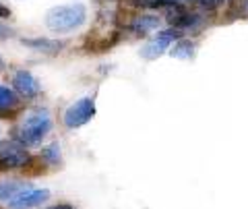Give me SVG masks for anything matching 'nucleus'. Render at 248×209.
Masks as SVG:
<instances>
[{"label":"nucleus","instance_id":"f257e3e1","mask_svg":"<svg viewBox=\"0 0 248 209\" xmlns=\"http://www.w3.org/2000/svg\"><path fill=\"white\" fill-rule=\"evenodd\" d=\"M85 21H87V9H85V4H79V2L60 4L46 13V27L52 33H58V35L77 32L79 27L85 25Z\"/></svg>","mask_w":248,"mask_h":209},{"label":"nucleus","instance_id":"f03ea898","mask_svg":"<svg viewBox=\"0 0 248 209\" xmlns=\"http://www.w3.org/2000/svg\"><path fill=\"white\" fill-rule=\"evenodd\" d=\"M52 130V116L46 108H35L27 112V116L21 122L19 129V143L23 147H35L40 145Z\"/></svg>","mask_w":248,"mask_h":209},{"label":"nucleus","instance_id":"7ed1b4c3","mask_svg":"<svg viewBox=\"0 0 248 209\" xmlns=\"http://www.w3.org/2000/svg\"><path fill=\"white\" fill-rule=\"evenodd\" d=\"M93 116H95V102L91 97H81L64 110L62 122H64L66 129H79L83 125H87Z\"/></svg>","mask_w":248,"mask_h":209},{"label":"nucleus","instance_id":"20e7f679","mask_svg":"<svg viewBox=\"0 0 248 209\" xmlns=\"http://www.w3.org/2000/svg\"><path fill=\"white\" fill-rule=\"evenodd\" d=\"M29 161L25 147L21 143H4L0 145V166L2 168H21Z\"/></svg>","mask_w":248,"mask_h":209},{"label":"nucleus","instance_id":"39448f33","mask_svg":"<svg viewBox=\"0 0 248 209\" xmlns=\"http://www.w3.org/2000/svg\"><path fill=\"white\" fill-rule=\"evenodd\" d=\"M50 199V191L48 189H29L25 191L21 197L9 201V209H33L40 207L42 203Z\"/></svg>","mask_w":248,"mask_h":209},{"label":"nucleus","instance_id":"423d86ee","mask_svg":"<svg viewBox=\"0 0 248 209\" xmlns=\"http://www.w3.org/2000/svg\"><path fill=\"white\" fill-rule=\"evenodd\" d=\"M13 87L23 97H35L40 94V83H37V79L29 71H23V68L13 75Z\"/></svg>","mask_w":248,"mask_h":209},{"label":"nucleus","instance_id":"0eeeda50","mask_svg":"<svg viewBox=\"0 0 248 209\" xmlns=\"http://www.w3.org/2000/svg\"><path fill=\"white\" fill-rule=\"evenodd\" d=\"M170 44H174V42H170L168 37H161V35H157L155 40H151V42H147L143 48H141V58H145V60H155V58H159L161 54H164L168 48H170Z\"/></svg>","mask_w":248,"mask_h":209},{"label":"nucleus","instance_id":"6e6552de","mask_svg":"<svg viewBox=\"0 0 248 209\" xmlns=\"http://www.w3.org/2000/svg\"><path fill=\"white\" fill-rule=\"evenodd\" d=\"M31 187L27 182H21V180H6V182H0V199L2 201H13L21 197L25 191H29Z\"/></svg>","mask_w":248,"mask_h":209},{"label":"nucleus","instance_id":"1a4fd4ad","mask_svg":"<svg viewBox=\"0 0 248 209\" xmlns=\"http://www.w3.org/2000/svg\"><path fill=\"white\" fill-rule=\"evenodd\" d=\"M23 46H27L31 50H37V52H44V54H56L62 50V42L44 40V37H29V40H23Z\"/></svg>","mask_w":248,"mask_h":209},{"label":"nucleus","instance_id":"9d476101","mask_svg":"<svg viewBox=\"0 0 248 209\" xmlns=\"http://www.w3.org/2000/svg\"><path fill=\"white\" fill-rule=\"evenodd\" d=\"M161 19L157 17V15H139V17L130 23V27H133V32L137 33H147V32H155V29L159 27Z\"/></svg>","mask_w":248,"mask_h":209},{"label":"nucleus","instance_id":"9b49d317","mask_svg":"<svg viewBox=\"0 0 248 209\" xmlns=\"http://www.w3.org/2000/svg\"><path fill=\"white\" fill-rule=\"evenodd\" d=\"M170 56L178 58V60H190L195 56V44L188 42V40H180L174 44V48L170 50Z\"/></svg>","mask_w":248,"mask_h":209},{"label":"nucleus","instance_id":"f8f14e48","mask_svg":"<svg viewBox=\"0 0 248 209\" xmlns=\"http://www.w3.org/2000/svg\"><path fill=\"white\" fill-rule=\"evenodd\" d=\"M17 106H19L17 94L11 87H6V85H0V112L11 110V108H17Z\"/></svg>","mask_w":248,"mask_h":209},{"label":"nucleus","instance_id":"ddd939ff","mask_svg":"<svg viewBox=\"0 0 248 209\" xmlns=\"http://www.w3.org/2000/svg\"><path fill=\"white\" fill-rule=\"evenodd\" d=\"M42 158H44L46 164H60V160H62L60 145H58V143H50V145H46L44 149H42Z\"/></svg>","mask_w":248,"mask_h":209},{"label":"nucleus","instance_id":"4468645a","mask_svg":"<svg viewBox=\"0 0 248 209\" xmlns=\"http://www.w3.org/2000/svg\"><path fill=\"white\" fill-rule=\"evenodd\" d=\"M195 2L201 6V9H217L223 0H195Z\"/></svg>","mask_w":248,"mask_h":209},{"label":"nucleus","instance_id":"2eb2a0df","mask_svg":"<svg viewBox=\"0 0 248 209\" xmlns=\"http://www.w3.org/2000/svg\"><path fill=\"white\" fill-rule=\"evenodd\" d=\"M11 35H13V29L0 23V40H4V37H11Z\"/></svg>","mask_w":248,"mask_h":209},{"label":"nucleus","instance_id":"dca6fc26","mask_svg":"<svg viewBox=\"0 0 248 209\" xmlns=\"http://www.w3.org/2000/svg\"><path fill=\"white\" fill-rule=\"evenodd\" d=\"M11 11H9V6H4L2 2H0V19H4V17H9Z\"/></svg>","mask_w":248,"mask_h":209},{"label":"nucleus","instance_id":"f3484780","mask_svg":"<svg viewBox=\"0 0 248 209\" xmlns=\"http://www.w3.org/2000/svg\"><path fill=\"white\" fill-rule=\"evenodd\" d=\"M50 209H75L73 205H56V207H50Z\"/></svg>","mask_w":248,"mask_h":209},{"label":"nucleus","instance_id":"a211bd4d","mask_svg":"<svg viewBox=\"0 0 248 209\" xmlns=\"http://www.w3.org/2000/svg\"><path fill=\"white\" fill-rule=\"evenodd\" d=\"M4 71V60H2V56H0V73Z\"/></svg>","mask_w":248,"mask_h":209}]
</instances>
